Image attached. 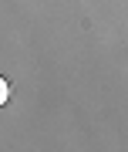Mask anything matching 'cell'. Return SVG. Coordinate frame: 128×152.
Here are the masks:
<instances>
[{"instance_id":"cell-1","label":"cell","mask_w":128,"mask_h":152,"mask_svg":"<svg viewBox=\"0 0 128 152\" xmlns=\"http://www.w3.org/2000/svg\"><path fill=\"white\" fill-rule=\"evenodd\" d=\"M7 98H10V85H7V78L0 75V105H7Z\"/></svg>"}]
</instances>
